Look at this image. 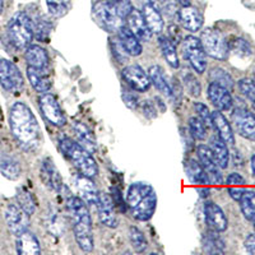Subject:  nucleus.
<instances>
[{
	"label": "nucleus",
	"instance_id": "5",
	"mask_svg": "<svg viewBox=\"0 0 255 255\" xmlns=\"http://www.w3.org/2000/svg\"><path fill=\"white\" fill-rule=\"evenodd\" d=\"M9 41L18 50H24L31 45L35 37L33 20L27 13L17 12L9 19L6 27Z\"/></svg>",
	"mask_w": 255,
	"mask_h": 255
},
{
	"label": "nucleus",
	"instance_id": "60",
	"mask_svg": "<svg viewBox=\"0 0 255 255\" xmlns=\"http://www.w3.org/2000/svg\"><path fill=\"white\" fill-rule=\"evenodd\" d=\"M252 222L254 223V227H255V216H254V218H253V220H252Z\"/></svg>",
	"mask_w": 255,
	"mask_h": 255
},
{
	"label": "nucleus",
	"instance_id": "17",
	"mask_svg": "<svg viewBox=\"0 0 255 255\" xmlns=\"http://www.w3.org/2000/svg\"><path fill=\"white\" fill-rule=\"evenodd\" d=\"M96 207H97V213H99V218L102 225L109 229H116L119 225V221L116 217L115 206L111 199V195L106 194V193H100Z\"/></svg>",
	"mask_w": 255,
	"mask_h": 255
},
{
	"label": "nucleus",
	"instance_id": "11",
	"mask_svg": "<svg viewBox=\"0 0 255 255\" xmlns=\"http://www.w3.org/2000/svg\"><path fill=\"white\" fill-rule=\"evenodd\" d=\"M122 77L125 83L128 84V87H130L135 92H147L152 86L148 73L140 65H136V64L125 67L122 72Z\"/></svg>",
	"mask_w": 255,
	"mask_h": 255
},
{
	"label": "nucleus",
	"instance_id": "29",
	"mask_svg": "<svg viewBox=\"0 0 255 255\" xmlns=\"http://www.w3.org/2000/svg\"><path fill=\"white\" fill-rule=\"evenodd\" d=\"M184 170H185L186 179L189 183L195 184V185H207L209 184V180L204 172L203 167L199 163L198 159L188 158L184 163Z\"/></svg>",
	"mask_w": 255,
	"mask_h": 255
},
{
	"label": "nucleus",
	"instance_id": "1",
	"mask_svg": "<svg viewBox=\"0 0 255 255\" xmlns=\"http://www.w3.org/2000/svg\"><path fill=\"white\" fill-rule=\"evenodd\" d=\"M9 125L14 139L24 151H36L41 145V129L35 114L24 102H14L9 111Z\"/></svg>",
	"mask_w": 255,
	"mask_h": 255
},
{
	"label": "nucleus",
	"instance_id": "28",
	"mask_svg": "<svg viewBox=\"0 0 255 255\" xmlns=\"http://www.w3.org/2000/svg\"><path fill=\"white\" fill-rule=\"evenodd\" d=\"M27 78L36 92L46 93L51 88V79L47 74V70L27 67Z\"/></svg>",
	"mask_w": 255,
	"mask_h": 255
},
{
	"label": "nucleus",
	"instance_id": "18",
	"mask_svg": "<svg viewBox=\"0 0 255 255\" xmlns=\"http://www.w3.org/2000/svg\"><path fill=\"white\" fill-rule=\"evenodd\" d=\"M207 96H208L211 104L220 111L231 110L234 100L230 93V90L217 83H209L207 88Z\"/></svg>",
	"mask_w": 255,
	"mask_h": 255
},
{
	"label": "nucleus",
	"instance_id": "40",
	"mask_svg": "<svg viewBox=\"0 0 255 255\" xmlns=\"http://www.w3.org/2000/svg\"><path fill=\"white\" fill-rule=\"evenodd\" d=\"M129 241L135 253H144L147 250L148 241L144 234L138 227L131 226L129 229Z\"/></svg>",
	"mask_w": 255,
	"mask_h": 255
},
{
	"label": "nucleus",
	"instance_id": "20",
	"mask_svg": "<svg viewBox=\"0 0 255 255\" xmlns=\"http://www.w3.org/2000/svg\"><path fill=\"white\" fill-rule=\"evenodd\" d=\"M204 218L206 223L211 230H215L217 232L226 231L229 227V220L223 209L215 202H207L204 206Z\"/></svg>",
	"mask_w": 255,
	"mask_h": 255
},
{
	"label": "nucleus",
	"instance_id": "43",
	"mask_svg": "<svg viewBox=\"0 0 255 255\" xmlns=\"http://www.w3.org/2000/svg\"><path fill=\"white\" fill-rule=\"evenodd\" d=\"M189 131L197 140H204L207 138V125L198 116H191L189 119Z\"/></svg>",
	"mask_w": 255,
	"mask_h": 255
},
{
	"label": "nucleus",
	"instance_id": "31",
	"mask_svg": "<svg viewBox=\"0 0 255 255\" xmlns=\"http://www.w3.org/2000/svg\"><path fill=\"white\" fill-rule=\"evenodd\" d=\"M208 147L211 148L212 154H213V157H215L216 162H217V165L220 166L221 170L229 167L230 151L226 143L223 142L218 135L217 136L213 135L211 139H209Z\"/></svg>",
	"mask_w": 255,
	"mask_h": 255
},
{
	"label": "nucleus",
	"instance_id": "32",
	"mask_svg": "<svg viewBox=\"0 0 255 255\" xmlns=\"http://www.w3.org/2000/svg\"><path fill=\"white\" fill-rule=\"evenodd\" d=\"M44 225L47 231L54 236H61L65 230V222L60 212L54 207H50L44 215Z\"/></svg>",
	"mask_w": 255,
	"mask_h": 255
},
{
	"label": "nucleus",
	"instance_id": "38",
	"mask_svg": "<svg viewBox=\"0 0 255 255\" xmlns=\"http://www.w3.org/2000/svg\"><path fill=\"white\" fill-rule=\"evenodd\" d=\"M33 28H35V37L41 42H49L50 33L54 29V24H52L51 19L42 15L33 23Z\"/></svg>",
	"mask_w": 255,
	"mask_h": 255
},
{
	"label": "nucleus",
	"instance_id": "33",
	"mask_svg": "<svg viewBox=\"0 0 255 255\" xmlns=\"http://www.w3.org/2000/svg\"><path fill=\"white\" fill-rule=\"evenodd\" d=\"M203 250L207 254H223L226 250V243L221 238L220 232L209 230L202 238Z\"/></svg>",
	"mask_w": 255,
	"mask_h": 255
},
{
	"label": "nucleus",
	"instance_id": "59",
	"mask_svg": "<svg viewBox=\"0 0 255 255\" xmlns=\"http://www.w3.org/2000/svg\"><path fill=\"white\" fill-rule=\"evenodd\" d=\"M3 6H4L3 0H0V14H1V12H3Z\"/></svg>",
	"mask_w": 255,
	"mask_h": 255
},
{
	"label": "nucleus",
	"instance_id": "13",
	"mask_svg": "<svg viewBox=\"0 0 255 255\" xmlns=\"http://www.w3.org/2000/svg\"><path fill=\"white\" fill-rule=\"evenodd\" d=\"M231 120L235 130L243 138L255 142V115L245 108H238L232 111Z\"/></svg>",
	"mask_w": 255,
	"mask_h": 255
},
{
	"label": "nucleus",
	"instance_id": "2",
	"mask_svg": "<svg viewBox=\"0 0 255 255\" xmlns=\"http://www.w3.org/2000/svg\"><path fill=\"white\" fill-rule=\"evenodd\" d=\"M67 208L72 220V229L79 249L84 253H91L95 247L93 241L92 218L88 206L79 197H68Z\"/></svg>",
	"mask_w": 255,
	"mask_h": 255
},
{
	"label": "nucleus",
	"instance_id": "15",
	"mask_svg": "<svg viewBox=\"0 0 255 255\" xmlns=\"http://www.w3.org/2000/svg\"><path fill=\"white\" fill-rule=\"evenodd\" d=\"M73 185L76 188L78 197L83 200L88 207L96 206L99 200L100 193L97 186L92 181V179L83 174H74L73 175Z\"/></svg>",
	"mask_w": 255,
	"mask_h": 255
},
{
	"label": "nucleus",
	"instance_id": "39",
	"mask_svg": "<svg viewBox=\"0 0 255 255\" xmlns=\"http://www.w3.org/2000/svg\"><path fill=\"white\" fill-rule=\"evenodd\" d=\"M15 198H17L18 206L23 209L27 215L32 216L33 213H35L36 202H35V199H33V197H32V194L29 193L28 190H26L24 188H19V189H18Z\"/></svg>",
	"mask_w": 255,
	"mask_h": 255
},
{
	"label": "nucleus",
	"instance_id": "54",
	"mask_svg": "<svg viewBox=\"0 0 255 255\" xmlns=\"http://www.w3.org/2000/svg\"><path fill=\"white\" fill-rule=\"evenodd\" d=\"M244 245H245V249L249 254H255V234H250Z\"/></svg>",
	"mask_w": 255,
	"mask_h": 255
},
{
	"label": "nucleus",
	"instance_id": "50",
	"mask_svg": "<svg viewBox=\"0 0 255 255\" xmlns=\"http://www.w3.org/2000/svg\"><path fill=\"white\" fill-rule=\"evenodd\" d=\"M194 110L195 113H197L198 118L203 120V123L207 125V127L213 128L212 127V113L209 111L208 106H206L203 102H195Z\"/></svg>",
	"mask_w": 255,
	"mask_h": 255
},
{
	"label": "nucleus",
	"instance_id": "57",
	"mask_svg": "<svg viewBox=\"0 0 255 255\" xmlns=\"http://www.w3.org/2000/svg\"><path fill=\"white\" fill-rule=\"evenodd\" d=\"M176 1L181 6H188V5H190V4H191V0H176Z\"/></svg>",
	"mask_w": 255,
	"mask_h": 255
},
{
	"label": "nucleus",
	"instance_id": "22",
	"mask_svg": "<svg viewBox=\"0 0 255 255\" xmlns=\"http://www.w3.org/2000/svg\"><path fill=\"white\" fill-rule=\"evenodd\" d=\"M125 22H127L128 28L130 29L140 41L147 42V41L151 40L153 33L151 32V29L148 28L147 23H145V20L144 18H143V14L140 10H138V9L135 8L131 9L130 13L127 15V18H125Z\"/></svg>",
	"mask_w": 255,
	"mask_h": 255
},
{
	"label": "nucleus",
	"instance_id": "52",
	"mask_svg": "<svg viewBox=\"0 0 255 255\" xmlns=\"http://www.w3.org/2000/svg\"><path fill=\"white\" fill-rule=\"evenodd\" d=\"M142 111L147 119H154V118H157V115H158L156 106H154V104L151 100H145V101H143Z\"/></svg>",
	"mask_w": 255,
	"mask_h": 255
},
{
	"label": "nucleus",
	"instance_id": "26",
	"mask_svg": "<svg viewBox=\"0 0 255 255\" xmlns=\"http://www.w3.org/2000/svg\"><path fill=\"white\" fill-rule=\"evenodd\" d=\"M119 33H118V37H119L120 42H122L123 47L125 49V51L128 52L129 56H139L142 55L143 52V46L142 42L130 29L128 28L127 24H122L120 28L118 29Z\"/></svg>",
	"mask_w": 255,
	"mask_h": 255
},
{
	"label": "nucleus",
	"instance_id": "8",
	"mask_svg": "<svg viewBox=\"0 0 255 255\" xmlns=\"http://www.w3.org/2000/svg\"><path fill=\"white\" fill-rule=\"evenodd\" d=\"M200 42L203 45L206 54L216 60H226L229 58L230 45L226 38L220 32L213 28H206L202 31Z\"/></svg>",
	"mask_w": 255,
	"mask_h": 255
},
{
	"label": "nucleus",
	"instance_id": "34",
	"mask_svg": "<svg viewBox=\"0 0 255 255\" xmlns=\"http://www.w3.org/2000/svg\"><path fill=\"white\" fill-rule=\"evenodd\" d=\"M0 171L9 180H18L22 174L19 161L8 153H0Z\"/></svg>",
	"mask_w": 255,
	"mask_h": 255
},
{
	"label": "nucleus",
	"instance_id": "58",
	"mask_svg": "<svg viewBox=\"0 0 255 255\" xmlns=\"http://www.w3.org/2000/svg\"><path fill=\"white\" fill-rule=\"evenodd\" d=\"M250 166H252V171H253V175L255 176V153L253 154L252 157V161H250Z\"/></svg>",
	"mask_w": 255,
	"mask_h": 255
},
{
	"label": "nucleus",
	"instance_id": "41",
	"mask_svg": "<svg viewBox=\"0 0 255 255\" xmlns=\"http://www.w3.org/2000/svg\"><path fill=\"white\" fill-rule=\"evenodd\" d=\"M209 81L212 83H217L220 86L229 88V90H232V87H234V79H232V77L230 76L227 70L222 69L220 67L211 69V72H209Z\"/></svg>",
	"mask_w": 255,
	"mask_h": 255
},
{
	"label": "nucleus",
	"instance_id": "37",
	"mask_svg": "<svg viewBox=\"0 0 255 255\" xmlns=\"http://www.w3.org/2000/svg\"><path fill=\"white\" fill-rule=\"evenodd\" d=\"M239 203H240L244 217L252 221L255 216V191L252 189H247L241 195Z\"/></svg>",
	"mask_w": 255,
	"mask_h": 255
},
{
	"label": "nucleus",
	"instance_id": "6",
	"mask_svg": "<svg viewBox=\"0 0 255 255\" xmlns=\"http://www.w3.org/2000/svg\"><path fill=\"white\" fill-rule=\"evenodd\" d=\"M92 17L96 24L108 33L118 31L123 24V19L118 15L114 6L108 0H101L93 5Z\"/></svg>",
	"mask_w": 255,
	"mask_h": 255
},
{
	"label": "nucleus",
	"instance_id": "4",
	"mask_svg": "<svg viewBox=\"0 0 255 255\" xmlns=\"http://www.w3.org/2000/svg\"><path fill=\"white\" fill-rule=\"evenodd\" d=\"M59 149L81 174L91 179L99 175V165L93 158L92 153L82 147L77 140H73L69 136H64L59 140Z\"/></svg>",
	"mask_w": 255,
	"mask_h": 255
},
{
	"label": "nucleus",
	"instance_id": "44",
	"mask_svg": "<svg viewBox=\"0 0 255 255\" xmlns=\"http://www.w3.org/2000/svg\"><path fill=\"white\" fill-rule=\"evenodd\" d=\"M183 83L186 92H188L191 97H199L200 93H202V86H200L199 81H198V78L193 74V73H184Z\"/></svg>",
	"mask_w": 255,
	"mask_h": 255
},
{
	"label": "nucleus",
	"instance_id": "61",
	"mask_svg": "<svg viewBox=\"0 0 255 255\" xmlns=\"http://www.w3.org/2000/svg\"><path fill=\"white\" fill-rule=\"evenodd\" d=\"M254 81H255V63H254Z\"/></svg>",
	"mask_w": 255,
	"mask_h": 255
},
{
	"label": "nucleus",
	"instance_id": "51",
	"mask_svg": "<svg viewBox=\"0 0 255 255\" xmlns=\"http://www.w3.org/2000/svg\"><path fill=\"white\" fill-rule=\"evenodd\" d=\"M111 193H113V197H111V199H113V202H114V206L118 207V208H119L122 212L127 211V208H128L127 202H125V200L122 198V191H120V189L113 188L111 189Z\"/></svg>",
	"mask_w": 255,
	"mask_h": 255
},
{
	"label": "nucleus",
	"instance_id": "53",
	"mask_svg": "<svg viewBox=\"0 0 255 255\" xmlns=\"http://www.w3.org/2000/svg\"><path fill=\"white\" fill-rule=\"evenodd\" d=\"M168 38L172 41V44H176V42H179L180 38H181V32L179 31V28H177L176 26H168Z\"/></svg>",
	"mask_w": 255,
	"mask_h": 255
},
{
	"label": "nucleus",
	"instance_id": "45",
	"mask_svg": "<svg viewBox=\"0 0 255 255\" xmlns=\"http://www.w3.org/2000/svg\"><path fill=\"white\" fill-rule=\"evenodd\" d=\"M110 49H111V54L115 58V60L118 63H125L129 58L128 55V52L125 51V49L123 47L122 42H120L119 37H111L110 38Z\"/></svg>",
	"mask_w": 255,
	"mask_h": 255
},
{
	"label": "nucleus",
	"instance_id": "19",
	"mask_svg": "<svg viewBox=\"0 0 255 255\" xmlns=\"http://www.w3.org/2000/svg\"><path fill=\"white\" fill-rule=\"evenodd\" d=\"M140 12H142L145 23H147L148 28L151 29L152 33L159 35L165 27V20H163V15L159 6L154 3L153 0H147L143 4Z\"/></svg>",
	"mask_w": 255,
	"mask_h": 255
},
{
	"label": "nucleus",
	"instance_id": "47",
	"mask_svg": "<svg viewBox=\"0 0 255 255\" xmlns=\"http://www.w3.org/2000/svg\"><path fill=\"white\" fill-rule=\"evenodd\" d=\"M232 50L235 52L236 55L241 56V58H248L253 54V50L250 44L247 40L244 38H236L234 42H232Z\"/></svg>",
	"mask_w": 255,
	"mask_h": 255
},
{
	"label": "nucleus",
	"instance_id": "49",
	"mask_svg": "<svg viewBox=\"0 0 255 255\" xmlns=\"http://www.w3.org/2000/svg\"><path fill=\"white\" fill-rule=\"evenodd\" d=\"M123 101L125 102L128 108L130 109V110H136V109L139 108V100H138V96L133 92L130 87L125 88L123 87Z\"/></svg>",
	"mask_w": 255,
	"mask_h": 255
},
{
	"label": "nucleus",
	"instance_id": "25",
	"mask_svg": "<svg viewBox=\"0 0 255 255\" xmlns=\"http://www.w3.org/2000/svg\"><path fill=\"white\" fill-rule=\"evenodd\" d=\"M15 250L19 255H38L41 254L40 241L33 232L26 230L17 236Z\"/></svg>",
	"mask_w": 255,
	"mask_h": 255
},
{
	"label": "nucleus",
	"instance_id": "10",
	"mask_svg": "<svg viewBox=\"0 0 255 255\" xmlns=\"http://www.w3.org/2000/svg\"><path fill=\"white\" fill-rule=\"evenodd\" d=\"M0 84L8 92H19L24 86V79L19 68L8 59H0Z\"/></svg>",
	"mask_w": 255,
	"mask_h": 255
},
{
	"label": "nucleus",
	"instance_id": "48",
	"mask_svg": "<svg viewBox=\"0 0 255 255\" xmlns=\"http://www.w3.org/2000/svg\"><path fill=\"white\" fill-rule=\"evenodd\" d=\"M111 3V5L114 6V9L116 10L118 15L122 18L123 20H125L127 15L130 13V10L133 9L131 5V0H109Z\"/></svg>",
	"mask_w": 255,
	"mask_h": 255
},
{
	"label": "nucleus",
	"instance_id": "27",
	"mask_svg": "<svg viewBox=\"0 0 255 255\" xmlns=\"http://www.w3.org/2000/svg\"><path fill=\"white\" fill-rule=\"evenodd\" d=\"M24 58H26L28 67L44 70H47V68H49V54L40 45H29L26 49V52H24Z\"/></svg>",
	"mask_w": 255,
	"mask_h": 255
},
{
	"label": "nucleus",
	"instance_id": "9",
	"mask_svg": "<svg viewBox=\"0 0 255 255\" xmlns=\"http://www.w3.org/2000/svg\"><path fill=\"white\" fill-rule=\"evenodd\" d=\"M38 108H40L44 119L51 125L58 128H63L67 125V116L64 114L55 95L49 92L41 93L40 99H38Z\"/></svg>",
	"mask_w": 255,
	"mask_h": 255
},
{
	"label": "nucleus",
	"instance_id": "3",
	"mask_svg": "<svg viewBox=\"0 0 255 255\" xmlns=\"http://www.w3.org/2000/svg\"><path fill=\"white\" fill-rule=\"evenodd\" d=\"M125 202L136 221L148 222L156 212L157 194L151 184L136 181L128 188Z\"/></svg>",
	"mask_w": 255,
	"mask_h": 255
},
{
	"label": "nucleus",
	"instance_id": "30",
	"mask_svg": "<svg viewBox=\"0 0 255 255\" xmlns=\"http://www.w3.org/2000/svg\"><path fill=\"white\" fill-rule=\"evenodd\" d=\"M73 131L77 136V142L84 147L87 151H90L91 153H95L97 151V142H96V136L92 133L91 129H88V127L83 124V123L76 122L73 124Z\"/></svg>",
	"mask_w": 255,
	"mask_h": 255
},
{
	"label": "nucleus",
	"instance_id": "46",
	"mask_svg": "<svg viewBox=\"0 0 255 255\" xmlns=\"http://www.w3.org/2000/svg\"><path fill=\"white\" fill-rule=\"evenodd\" d=\"M238 87L248 100L255 102V81L250 78H243L238 82Z\"/></svg>",
	"mask_w": 255,
	"mask_h": 255
},
{
	"label": "nucleus",
	"instance_id": "55",
	"mask_svg": "<svg viewBox=\"0 0 255 255\" xmlns=\"http://www.w3.org/2000/svg\"><path fill=\"white\" fill-rule=\"evenodd\" d=\"M157 1L161 4V6L165 9L166 13H167L168 15L175 12V1H174V0H157Z\"/></svg>",
	"mask_w": 255,
	"mask_h": 255
},
{
	"label": "nucleus",
	"instance_id": "56",
	"mask_svg": "<svg viewBox=\"0 0 255 255\" xmlns=\"http://www.w3.org/2000/svg\"><path fill=\"white\" fill-rule=\"evenodd\" d=\"M197 190H198V193H199L200 198H207V197H209V194H211V189H209L207 185L198 186Z\"/></svg>",
	"mask_w": 255,
	"mask_h": 255
},
{
	"label": "nucleus",
	"instance_id": "23",
	"mask_svg": "<svg viewBox=\"0 0 255 255\" xmlns=\"http://www.w3.org/2000/svg\"><path fill=\"white\" fill-rule=\"evenodd\" d=\"M148 76L151 78L152 84H153L156 90L158 91L161 95H163L166 99L174 100L175 99V91L172 90V86L168 81L167 76H166L165 70L159 65H152L148 69Z\"/></svg>",
	"mask_w": 255,
	"mask_h": 255
},
{
	"label": "nucleus",
	"instance_id": "21",
	"mask_svg": "<svg viewBox=\"0 0 255 255\" xmlns=\"http://www.w3.org/2000/svg\"><path fill=\"white\" fill-rule=\"evenodd\" d=\"M177 19H179V23L183 26V28L191 32V33L199 32L204 23L203 15L200 14L197 8L190 5L181 6V9L177 10Z\"/></svg>",
	"mask_w": 255,
	"mask_h": 255
},
{
	"label": "nucleus",
	"instance_id": "42",
	"mask_svg": "<svg viewBox=\"0 0 255 255\" xmlns=\"http://www.w3.org/2000/svg\"><path fill=\"white\" fill-rule=\"evenodd\" d=\"M47 10L50 14L55 18H61L67 15L72 6L70 0H46Z\"/></svg>",
	"mask_w": 255,
	"mask_h": 255
},
{
	"label": "nucleus",
	"instance_id": "24",
	"mask_svg": "<svg viewBox=\"0 0 255 255\" xmlns=\"http://www.w3.org/2000/svg\"><path fill=\"white\" fill-rule=\"evenodd\" d=\"M212 127L217 131L218 136L226 144H235V133H234V129H232L229 120L226 119V116L223 115L220 110L212 111Z\"/></svg>",
	"mask_w": 255,
	"mask_h": 255
},
{
	"label": "nucleus",
	"instance_id": "62",
	"mask_svg": "<svg viewBox=\"0 0 255 255\" xmlns=\"http://www.w3.org/2000/svg\"><path fill=\"white\" fill-rule=\"evenodd\" d=\"M254 113H255V102H254Z\"/></svg>",
	"mask_w": 255,
	"mask_h": 255
},
{
	"label": "nucleus",
	"instance_id": "7",
	"mask_svg": "<svg viewBox=\"0 0 255 255\" xmlns=\"http://www.w3.org/2000/svg\"><path fill=\"white\" fill-rule=\"evenodd\" d=\"M183 54L191 69L195 73L203 74L206 72L208 61H207V54L203 49V45L200 42V38L191 35L186 36L183 41Z\"/></svg>",
	"mask_w": 255,
	"mask_h": 255
},
{
	"label": "nucleus",
	"instance_id": "14",
	"mask_svg": "<svg viewBox=\"0 0 255 255\" xmlns=\"http://www.w3.org/2000/svg\"><path fill=\"white\" fill-rule=\"evenodd\" d=\"M6 226L14 236L20 235L22 232L28 230L29 215H27L18 204H9L4 212Z\"/></svg>",
	"mask_w": 255,
	"mask_h": 255
},
{
	"label": "nucleus",
	"instance_id": "36",
	"mask_svg": "<svg viewBox=\"0 0 255 255\" xmlns=\"http://www.w3.org/2000/svg\"><path fill=\"white\" fill-rule=\"evenodd\" d=\"M245 184H247V180H245L243 175H240L239 172L230 174L226 179L227 191H229L230 197L234 200H236V202H239L241 195L244 194V191L247 190Z\"/></svg>",
	"mask_w": 255,
	"mask_h": 255
},
{
	"label": "nucleus",
	"instance_id": "35",
	"mask_svg": "<svg viewBox=\"0 0 255 255\" xmlns=\"http://www.w3.org/2000/svg\"><path fill=\"white\" fill-rule=\"evenodd\" d=\"M158 46L162 51V55L165 58L166 63L174 69H177L180 67L179 55H177L176 47L172 44V41L167 36H159L158 37Z\"/></svg>",
	"mask_w": 255,
	"mask_h": 255
},
{
	"label": "nucleus",
	"instance_id": "12",
	"mask_svg": "<svg viewBox=\"0 0 255 255\" xmlns=\"http://www.w3.org/2000/svg\"><path fill=\"white\" fill-rule=\"evenodd\" d=\"M197 157L199 163L203 167L207 177L209 180V184L220 185L223 183V176L221 174L220 166L216 162L215 157L212 154L211 148L206 144H199L197 147Z\"/></svg>",
	"mask_w": 255,
	"mask_h": 255
},
{
	"label": "nucleus",
	"instance_id": "16",
	"mask_svg": "<svg viewBox=\"0 0 255 255\" xmlns=\"http://www.w3.org/2000/svg\"><path fill=\"white\" fill-rule=\"evenodd\" d=\"M40 176L42 183L46 188L50 190L56 191V193H61L65 189L63 184V177H61L60 172L56 168L55 163L51 158H45L41 163L40 168Z\"/></svg>",
	"mask_w": 255,
	"mask_h": 255
}]
</instances>
